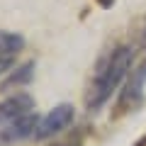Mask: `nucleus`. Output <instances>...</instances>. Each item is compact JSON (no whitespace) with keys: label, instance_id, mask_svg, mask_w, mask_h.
Instances as JSON below:
<instances>
[{"label":"nucleus","instance_id":"4","mask_svg":"<svg viewBox=\"0 0 146 146\" xmlns=\"http://www.w3.org/2000/svg\"><path fill=\"white\" fill-rule=\"evenodd\" d=\"M22 46H25V39L20 34L0 29V76L12 68V63H15L17 54L22 51Z\"/></svg>","mask_w":146,"mask_h":146},{"label":"nucleus","instance_id":"3","mask_svg":"<svg viewBox=\"0 0 146 146\" xmlns=\"http://www.w3.org/2000/svg\"><path fill=\"white\" fill-rule=\"evenodd\" d=\"M71 122H73V107L71 105H58V107H54L46 117L39 119V124H36V129H34V139H49V136L63 131Z\"/></svg>","mask_w":146,"mask_h":146},{"label":"nucleus","instance_id":"6","mask_svg":"<svg viewBox=\"0 0 146 146\" xmlns=\"http://www.w3.org/2000/svg\"><path fill=\"white\" fill-rule=\"evenodd\" d=\"M32 71H34V63H25V66H22L20 71H17V73H12L10 78H7L5 83H3V90H10L12 85H15V88H17V85H25L27 80L32 78Z\"/></svg>","mask_w":146,"mask_h":146},{"label":"nucleus","instance_id":"1","mask_svg":"<svg viewBox=\"0 0 146 146\" xmlns=\"http://www.w3.org/2000/svg\"><path fill=\"white\" fill-rule=\"evenodd\" d=\"M131 58H134V54H131L129 46H117L115 51H110V56L105 58V61L100 63V68L95 71L90 90H88V95H85L88 110L102 107V105L112 98V93L119 88V83L124 80L127 71L131 68Z\"/></svg>","mask_w":146,"mask_h":146},{"label":"nucleus","instance_id":"7","mask_svg":"<svg viewBox=\"0 0 146 146\" xmlns=\"http://www.w3.org/2000/svg\"><path fill=\"white\" fill-rule=\"evenodd\" d=\"M98 3H100V5H102V7H110V5H112V3H115V0H98Z\"/></svg>","mask_w":146,"mask_h":146},{"label":"nucleus","instance_id":"2","mask_svg":"<svg viewBox=\"0 0 146 146\" xmlns=\"http://www.w3.org/2000/svg\"><path fill=\"white\" fill-rule=\"evenodd\" d=\"M36 124L39 117L34 112V100L27 93H17L0 102V146L32 136Z\"/></svg>","mask_w":146,"mask_h":146},{"label":"nucleus","instance_id":"5","mask_svg":"<svg viewBox=\"0 0 146 146\" xmlns=\"http://www.w3.org/2000/svg\"><path fill=\"white\" fill-rule=\"evenodd\" d=\"M144 80H146V61L141 63L136 71H131V78H129V83H127L124 95H122V102L136 107V105L141 102V95H144Z\"/></svg>","mask_w":146,"mask_h":146}]
</instances>
